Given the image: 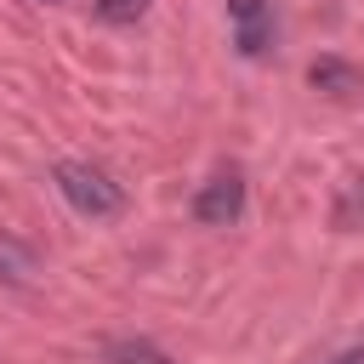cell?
<instances>
[{
  "label": "cell",
  "mask_w": 364,
  "mask_h": 364,
  "mask_svg": "<svg viewBox=\"0 0 364 364\" xmlns=\"http://www.w3.org/2000/svg\"><path fill=\"white\" fill-rule=\"evenodd\" d=\"M51 182H57V193H63L80 216H119V210H125V188H119L102 165L63 159V165L51 171Z\"/></svg>",
  "instance_id": "6da1fadb"
},
{
  "label": "cell",
  "mask_w": 364,
  "mask_h": 364,
  "mask_svg": "<svg viewBox=\"0 0 364 364\" xmlns=\"http://www.w3.org/2000/svg\"><path fill=\"white\" fill-rule=\"evenodd\" d=\"M239 210H245V176H239L233 165H222V171L193 193V216H199L205 228H228V222H239Z\"/></svg>",
  "instance_id": "7a4b0ae2"
},
{
  "label": "cell",
  "mask_w": 364,
  "mask_h": 364,
  "mask_svg": "<svg viewBox=\"0 0 364 364\" xmlns=\"http://www.w3.org/2000/svg\"><path fill=\"white\" fill-rule=\"evenodd\" d=\"M228 17H233V46L245 57H267V46H273V0H228Z\"/></svg>",
  "instance_id": "3957f363"
},
{
  "label": "cell",
  "mask_w": 364,
  "mask_h": 364,
  "mask_svg": "<svg viewBox=\"0 0 364 364\" xmlns=\"http://www.w3.org/2000/svg\"><path fill=\"white\" fill-rule=\"evenodd\" d=\"M102 358L108 364H171V353H159L154 341H108Z\"/></svg>",
  "instance_id": "277c9868"
},
{
  "label": "cell",
  "mask_w": 364,
  "mask_h": 364,
  "mask_svg": "<svg viewBox=\"0 0 364 364\" xmlns=\"http://www.w3.org/2000/svg\"><path fill=\"white\" fill-rule=\"evenodd\" d=\"M34 273V250L11 233H0V279H28Z\"/></svg>",
  "instance_id": "5b68a950"
},
{
  "label": "cell",
  "mask_w": 364,
  "mask_h": 364,
  "mask_svg": "<svg viewBox=\"0 0 364 364\" xmlns=\"http://www.w3.org/2000/svg\"><path fill=\"white\" fill-rule=\"evenodd\" d=\"M307 80H313L318 91H330V85H336V91H353V85H358V74H353L347 63H313V74H307Z\"/></svg>",
  "instance_id": "8992f818"
},
{
  "label": "cell",
  "mask_w": 364,
  "mask_h": 364,
  "mask_svg": "<svg viewBox=\"0 0 364 364\" xmlns=\"http://www.w3.org/2000/svg\"><path fill=\"white\" fill-rule=\"evenodd\" d=\"M97 11H102L108 23H136V17L148 11V0H97Z\"/></svg>",
  "instance_id": "52a82bcc"
},
{
  "label": "cell",
  "mask_w": 364,
  "mask_h": 364,
  "mask_svg": "<svg viewBox=\"0 0 364 364\" xmlns=\"http://www.w3.org/2000/svg\"><path fill=\"white\" fill-rule=\"evenodd\" d=\"M336 364H364V347H347V353H341Z\"/></svg>",
  "instance_id": "ba28073f"
},
{
  "label": "cell",
  "mask_w": 364,
  "mask_h": 364,
  "mask_svg": "<svg viewBox=\"0 0 364 364\" xmlns=\"http://www.w3.org/2000/svg\"><path fill=\"white\" fill-rule=\"evenodd\" d=\"M46 6H63V0H46Z\"/></svg>",
  "instance_id": "9c48e42d"
}]
</instances>
